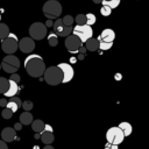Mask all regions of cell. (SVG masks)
<instances>
[{
	"mask_svg": "<svg viewBox=\"0 0 149 149\" xmlns=\"http://www.w3.org/2000/svg\"><path fill=\"white\" fill-rule=\"evenodd\" d=\"M76 61H77V59H76V58H73V57H72V58H71V63H76Z\"/></svg>",
	"mask_w": 149,
	"mask_h": 149,
	"instance_id": "obj_45",
	"label": "cell"
},
{
	"mask_svg": "<svg viewBox=\"0 0 149 149\" xmlns=\"http://www.w3.org/2000/svg\"><path fill=\"white\" fill-rule=\"evenodd\" d=\"M0 21H1V15H0Z\"/></svg>",
	"mask_w": 149,
	"mask_h": 149,
	"instance_id": "obj_47",
	"label": "cell"
},
{
	"mask_svg": "<svg viewBox=\"0 0 149 149\" xmlns=\"http://www.w3.org/2000/svg\"><path fill=\"white\" fill-rule=\"evenodd\" d=\"M57 1H58V0H57Z\"/></svg>",
	"mask_w": 149,
	"mask_h": 149,
	"instance_id": "obj_49",
	"label": "cell"
},
{
	"mask_svg": "<svg viewBox=\"0 0 149 149\" xmlns=\"http://www.w3.org/2000/svg\"><path fill=\"white\" fill-rule=\"evenodd\" d=\"M43 149H54V147H52V146H50V144H45V147H44Z\"/></svg>",
	"mask_w": 149,
	"mask_h": 149,
	"instance_id": "obj_42",
	"label": "cell"
},
{
	"mask_svg": "<svg viewBox=\"0 0 149 149\" xmlns=\"http://www.w3.org/2000/svg\"><path fill=\"white\" fill-rule=\"evenodd\" d=\"M34 137H35V139H40V134H38V133H36V134H35V136H34Z\"/></svg>",
	"mask_w": 149,
	"mask_h": 149,
	"instance_id": "obj_43",
	"label": "cell"
},
{
	"mask_svg": "<svg viewBox=\"0 0 149 149\" xmlns=\"http://www.w3.org/2000/svg\"><path fill=\"white\" fill-rule=\"evenodd\" d=\"M114 78H115V80H121L122 79V74L121 73H115Z\"/></svg>",
	"mask_w": 149,
	"mask_h": 149,
	"instance_id": "obj_41",
	"label": "cell"
},
{
	"mask_svg": "<svg viewBox=\"0 0 149 149\" xmlns=\"http://www.w3.org/2000/svg\"><path fill=\"white\" fill-rule=\"evenodd\" d=\"M0 70H1V64H0Z\"/></svg>",
	"mask_w": 149,
	"mask_h": 149,
	"instance_id": "obj_46",
	"label": "cell"
},
{
	"mask_svg": "<svg viewBox=\"0 0 149 149\" xmlns=\"http://www.w3.org/2000/svg\"><path fill=\"white\" fill-rule=\"evenodd\" d=\"M47 40H48V43H49L50 47H56V45L58 44V36H57L55 33L48 34Z\"/></svg>",
	"mask_w": 149,
	"mask_h": 149,
	"instance_id": "obj_21",
	"label": "cell"
},
{
	"mask_svg": "<svg viewBox=\"0 0 149 149\" xmlns=\"http://www.w3.org/2000/svg\"><path fill=\"white\" fill-rule=\"evenodd\" d=\"M78 52H80V54H85V52H86V48L84 47V44H81V45L79 47V49H78Z\"/></svg>",
	"mask_w": 149,
	"mask_h": 149,
	"instance_id": "obj_38",
	"label": "cell"
},
{
	"mask_svg": "<svg viewBox=\"0 0 149 149\" xmlns=\"http://www.w3.org/2000/svg\"><path fill=\"white\" fill-rule=\"evenodd\" d=\"M31 121H33V115H31V113H29L28 111L23 112V113L20 115V122H21L22 125H30Z\"/></svg>",
	"mask_w": 149,
	"mask_h": 149,
	"instance_id": "obj_20",
	"label": "cell"
},
{
	"mask_svg": "<svg viewBox=\"0 0 149 149\" xmlns=\"http://www.w3.org/2000/svg\"><path fill=\"white\" fill-rule=\"evenodd\" d=\"M74 21L77 24H86V15L85 14H78L76 17H74Z\"/></svg>",
	"mask_w": 149,
	"mask_h": 149,
	"instance_id": "obj_27",
	"label": "cell"
},
{
	"mask_svg": "<svg viewBox=\"0 0 149 149\" xmlns=\"http://www.w3.org/2000/svg\"><path fill=\"white\" fill-rule=\"evenodd\" d=\"M24 69L30 77L38 78L43 76V72L45 70V64H44L43 58L40 55L30 54L24 59Z\"/></svg>",
	"mask_w": 149,
	"mask_h": 149,
	"instance_id": "obj_1",
	"label": "cell"
},
{
	"mask_svg": "<svg viewBox=\"0 0 149 149\" xmlns=\"http://www.w3.org/2000/svg\"><path fill=\"white\" fill-rule=\"evenodd\" d=\"M8 85H9V81L8 79H6L5 77H0V93H5L8 88Z\"/></svg>",
	"mask_w": 149,
	"mask_h": 149,
	"instance_id": "obj_22",
	"label": "cell"
},
{
	"mask_svg": "<svg viewBox=\"0 0 149 149\" xmlns=\"http://www.w3.org/2000/svg\"><path fill=\"white\" fill-rule=\"evenodd\" d=\"M115 38V33L113 29H104L100 34V36L97 38L98 41H104V42H113Z\"/></svg>",
	"mask_w": 149,
	"mask_h": 149,
	"instance_id": "obj_15",
	"label": "cell"
},
{
	"mask_svg": "<svg viewBox=\"0 0 149 149\" xmlns=\"http://www.w3.org/2000/svg\"><path fill=\"white\" fill-rule=\"evenodd\" d=\"M111 12H112V8H109V7L106 6V5H102V7L100 8V13H101V15H104V16H108V15L111 14Z\"/></svg>",
	"mask_w": 149,
	"mask_h": 149,
	"instance_id": "obj_31",
	"label": "cell"
},
{
	"mask_svg": "<svg viewBox=\"0 0 149 149\" xmlns=\"http://www.w3.org/2000/svg\"><path fill=\"white\" fill-rule=\"evenodd\" d=\"M58 66H59V69L62 70V73H63L62 83H69L73 78V74H74L72 66L68 63H61V64H58Z\"/></svg>",
	"mask_w": 149,
	"mask_h": 149,
	"instance_id": "obj_13",
	"label": "cell"
},
{
	"mask_svg": "<svg viewBox=\"0 0 149 149\" xmlns=\"http://www.w3.org/2000/svg\"><path fill=\"white\" fill-rule=\"evenodd\" d=\"M17 48L24 54H30L35 49V40L31 37H23L19 41Z\"/></svg>",
	"mask_w": 149,
	"mask_h": 149,
	"instance_id": "obj_11",
	"label": "cell"
},
{
	"mask_svg": "<svg viewBox=\"0 0 149 149\" xmlns=\"http://www.w3.org/2000/svg\"><path fill=\"white\" fill-rule=\"evenodd\" d=\"M40 139L44 144H50L54 141V129L50 125H44V129L40 133Z\"/></svg>",
	"mask_w": 149,
	"mask_h": 149,
	"instance_id": "obj_12",
	"label": "cell"
},
{
	"mask_svg": "<svg viewBox=\"0 0 149 149\" xmlns=\"http://www.w3.org/2000/svg\"><path fill=\"white\" fill-rule=\"evenodd\" d=\"M85 48L88 51H97L99 49V41L92 36L85 42Z\"/></svg>",
	"mask_w": 149,
	"mask_h": 149,
	"instance_id": "obj_17",
	"label": "cell"
},
{
	"mask_svg": "<svg viewBox=\"0 0 149 149\" xmlns=\"http://www.w3.org/2000/svg\"><path fill=\"white\" fill-rule=\"evenodd\" d=\"M104 1H108V0H104Z\"/></svg>",
	"mask_w": 149,
	"mask_h": 149,
	"instance_id": "obj_48",
	"label": "cell"
},
{
	"mask_svg": "<svg viewBox=\"0 0 149 149\" xmlns=\"http://www.w3.org/2000/svg\"><path fill=\"white\" fill-rule=\"evenodd\" d=\"M14 129H15V130H21V129H22V123H21V122H16V123L14 125Z\"/></svg>",
	"mask_w": 149,
	"mask_h": 149,
	"instance_id": "obj_36",
	"label": "cell"
},
{
	"mask_svg": "<svg viewBox=\"0 0 149 149\" xmlns=\"http://www.w3.org/2000/svg\"><path fill=\"white\" fill-rule=\"evenodd\" d=\"M21 107H23V109H24V111H28V112H29L30 109H33V102H31V101H29V100L22 101Z\"/></svg>",
	"mask_w": 149,
	"mask_h": 149,
	"instance_id": "obj_32",
	"label": "cell"
},
{
	"mask_svg": "<svg viewBox=\"0 0 149 149\" xmlns=\"http://www.w3.org/2000/svg\"><path fill=\"white\" fill-rule=\"evenodd\" d=\"M62 22H63L64 26H72L73 24V17L71 15H65L62 19Z\"/></svg>",
	"mask_w": 149,
	"mask_h": 149,
	"instance_id": "obj_29",
	"label": "cell"
},
{
	"mask_svg": "<svg viewBox=\"0 0 149 149\" xmlns=\"http://www.w3.org/2000/svg\"><path fill=\"white\" fill-rule=\"evenodd\" d=\"M13 114H14V113H13L10 109H8V108H3V109H2V112H1L2 118H3V119H6V120L10 119V118L13 116Z\"/></svg>",
	"mask_w": 149,
	"mask_h": 149,
	"instance_id": "obj_30",
	"label": "cell"
},
{
	"mask_svg": "<svg viewBox=\"0 0 149 149\" xmlns=\"http://www.w3.org/2000/svg\"><path fill=\"white\" fill-rule=\"evenodd\" d=\"M47 27L42 22H34L29 27V35L33 40H42L47 36Z\"/></svg>",
	"mask_w": 149,
	"mask_h": 149,
	"instance_id": "obj_7",
	"label": "cell"
},
{
	"mask_svg": "<svg viewBox=\"0 0 149 149\" xmlns=\"http://www.w3.org/2000/svg\"><path fill=\"white\" fill-rule=\"evenodd\" d=\"M126 136L123 135L122 130L119 127H112L106 133V140L108 143L112 144H120Z\"/></svg>",
	"mask_w": 149,
	"mask_h": 149,
	"instance_id": "obj_8",
	"label": "cell"
},
{
	"mask_svg": "<svg viewBox=\"0 0 149 149\" xmlns=\"http://www.w3.org/2000/svg\"><path fill=\"white\" fill-rule=\"evenodd\" d=\"M0 149H8V146H7L6 142L2 141V140H0Z\"/></svg>",
	"mask_w": 149,
	"mask_h": 149,
	"instance_id": "obj_37",
	"label": "cell"
},
{
	"mask_svg": "<svg viewBox=\"0 0 149 149\" xmlns=\"http://www.w3.org/2000/svg\"><path fill=\"white\" fill-rule=\"evenodd\" d=\"M85 15H86V24L92 26V24H94V23H95L97 17H95V15H94V14H92V13H87V14H85Z\"/></svg>",
	"mask_w": 149,
	"mask_h": 149,
	"instance_id": "obj_26",
	"label": "cell"
},
{
	"mask_svg": "<svg viewBox=\"0 0 149 149\" xmlns=\"http://www.w3.org/2000/svg\"><path fill=\"white\" fill-rule=\"evenodd\" d=\"M31 128H33V130L35 132V133H41L43 129H44V122L42 121V120H33L31 121Z\"/></svg>",
	"mask_w": 149,
	"mask_h": 149,
	"instance_id": "obj_19",
	"label": "cell"
},
{
	"mask_svg": "<svg viewBox=\"0 0 149 149\" xmlns=\"http://www.w3.org/2000/svg\"><path fill=\"white\" fill-rule=\"evenodd\" d=\"M10 100L15 101V102L19 105V107H21V104H22V101H21V99H20V98H17L16 95H13V97H10Z\"/></svg>",
	"mask_w": 149,
	"mask_h": 149,
	"instance_id": "obj_34",
	"label": "cell"
},
{
	"mask_svg": "<svg viewBox=\"0 0 149 149\" xmlns=\"http://www.w3.org/2000/svg\"><path fill=\"white\" fill-rule=\"evenodd\" d=\"M8 81H9V85H8V88H7V91L3 93L6 97H13V95H16V93L19 92V84L17 83H15V81H13V80H10V79H8Z\"/></svg>",
	"mask_w": 149,
	"mask_h": 149,
	"instance_id": "obj_16",
	"label": "cell"
},
{
	"mask_svg": "<svg viewBox=\"0 0 149 149\" xmlns=\"http://www.w3.org/2000/svg\"><path fill=\"white\" fill-rule=\"evenodd\" d=\"M43 78H44V81L49 85H58L62 83V79H63V73H62V70L59 69L58 65L56 66H49V68H45L44 72H43Z\"/></svg>",
	"mask_w": 149,
	"mask_h": 149,
	"instance_id": "obj_2",
	"label": "cell"
},
{
	"mask_svg": "<svg viewBox=\"0 0 149 149\" xmlns=\"http://www.w3.org/2000/svg\"><path fill=\"white\" fill-rule=\"evenodd\" d=\"M9 79L19 84V81H20V76H19L16 72H15V73H10V78H9Z\"/></svg>",
	"mask_w": 149,
	"mask_h": 149,
	"instance_id": "obj_33",
	"label": "cell"
},
{
	"mask_svg": "<svg viewBox=\"0 0 149 149\" xmlns=\"http://www.w3.org/2000/svg\"><path fill=\"white\" fill-rule=\"evenodd\" d=\"M93 2H94V3H100L101 0H93Z\"/></svg>",
	"mask_w": 149,
	"mask_h": 149,
	"instance_id": "obj_44",
	"label": "cell"
},
{
	"mask_svg": "<svg viewBox=\"0 0 149 149\" xmlns=\"http://www.w3.org/2000/svg\"><path fill=\"white\" fill-rule=\"evenodd\" d=\"M17 43H19V40H17L16 35L9 31V34L5 38L1 40V49L7 55L14 54L17 50Z\"/></svg>",
	"mask_w": 149,
	"mask_h": 149,
	"instance_id": "obj_3",
	"label": "cell"
},
{
	"mask_svg": "<svg viewBox=\"0 0 149 149\" xmlns=\"http://www.w3.org/2000/svg\"><path fill=\"white\" fill-rule=\"evenodd\" d=\"M83 44V42L79 40V37H77L76 35L73 34H70L66 36L65 38V42H64V45L65 48L68 49V51H70L71 54H77L78 52V49L79 47Z\"/></svg>",
	"mask_w": 149,
	"mask_h": 149,
	"instance_id": "obj_10",
	"label": "cell"
},
{
	"mask_svg": "<svg viewBox=\"0 0 149 149\" xmlns=\"http://www.w3.org/2000/svg\"><path fill=\"white\" fill-rule=\"evenodd\" d=\"M105 149H119L118 148V144H112V143H106L105 144Z\"/></svg>",
	"mask_w": 149,
	"mask_h": 149,
	"instance_id": "obj_35",
	"label": "cell"
},
{
	"mask_svg": "<svg viewBox=\"0 0 149 149\" xmlns=\"http://www.w3.org/2000/svg\"><path fill=\"white\" fill-rule=\"evenodd\" d=\"M101 2H102V5H106V6H108L109 8H116L118 6H119V3H120V0H108V1H104V0H101Z\"/></svg>",
	"mask_w": 149,
	"mask_h": 149,
	"instance_id": "obj_25",
	"label": "cell"
},
{
	"mask_svg": "<svg viewBox=\"0 0 149 149\" xmlns=\"http://www.w3.org/2000/svg\"><path fill=\"white\" fill-rule=\"evenodd\" d=\"M118 127L122 130V133H123L125 136H129V135L132 134V132H133V127H132V125H130L129 122H126V121L121 122Z\"/></svg>",
	"mask_w": 149,
	"mask_h": 149,
	"instance_id": "obj_18",
	"label": "cell"
},
{
	"mask_svg": "<svg viewBox=\"0 0 149 149\" xmlns=\"http://www.w3.org/2000/svg\"><path fill=\"white\" fill-rule=\"evenodd\" d=\"M113 42H104V41H99V49H101L102 51L108 50L109 48H112Z\"/></svg>",
	"mask_w": 149,
	"mask_h": 149,
	"instance_id": "obj_28",
	"label": "cell"
},
{
	"mask_svg": "<svg viewBox=\"0 0 149 149\" xmlns=\"http://www.w3.org/2000/svg\"><path fill=\"white\" fill-rule=\"evenodd\" d=\"M73 35H76L77 37H79V40L83 42H86L90 37L93 36V30H92V27L88 26V24H76L74 28H72V33Z\"/></svg>",
	"mask_w": 149,
	"mask_h": 149,
	"instance_id": "obj_6",
	"label": "cell"
},
{
	"mask_svg": "<svg viewBox=\"0 0 149 149\" xmlns=\"http://www.w3.org/2000/svg\"><path fill=\"white\" fill-rule=\"evenodd\" d=\"M6 108H8V109H10L13 113H15L20 107H19V105L15 102V101H13V100H10L9 99V101H7V104H6V106H5Z\"/></svg>",
	"mask_w": 149,
	"mask_h": 149,
	"instance_id": "obj_24",
	"label": "cell"
},
{
	"mask_svg": "<svg viewBox=\"0 0 149 149\" xmlns=\"http://www.w3.org/2000/svg\"><path fill=\"white\" fill-rule=\"evenodd\" d=\"M6 104H7V100H6L5 98L0 99V107H5V106H6Z\"/></svg>",
	"mask_w": 149,
	"mask_h": 149,
	"instance_id": "obj_39",
	"label": "cell"
},
{
	"mask_svg": "<svg viewBox=\"0 0 149 149\" xmlns=\"http://www.w3.org/2000/svg\"><path fill=\"white\" fill-rule=\"evenodd\" d=\"M0 64H1V69L7 73H15L20 68V61L13 54L7 55Z\"/></svg>",
	"mask_w": 149,
	"mask_h": 149,
	"instance_id": "obj_4",
	"label": "cell"
},
{
	"mask_svg": "<svg viewBox=\"0 0 149 149\" xmlns=\"http://www.w3.org/2000/svg\"><path fill=\"white\" fill-rule=\"evenodd\" d=\"M52 28H54V33L57 36L61 37H66L68 35H70L72 33V26H64L62 22V19H56V21L52 23Z\"/></svg>",
	"mask_w": 149,
	"mask_h": 149,
	"instance_id": "obj_9",
	"label": "cell"
},
{
	"mask_svg": "<svg viewBox=\"0 0 149 149\" xmlns=\"http://www.w3.org/2000/svg\"><path fill=\"white\" fill-rule=\"evenodd\" d=\"M42 10L45 17L48 15H51L54 19H56L62 14V5L57 0H49L43 5Z\"/></svg>",
	"mask_w": 149,
	"mask_h": 149,
	"instance_id": "obj_5",
	"label": "cell"
},
{
	"mask_svg": "<svg viewBox=\"0 0 149 149\" xmlns=\"http://www.w3.org/2000/svg\"><path fill=\"white\" fill-rule=\"evenodd\" d=\"M9 34V28L6 23H1L0 22V40L5 38L7 35Z\"/></svg>",
	"mask_w": 149,
	"mask_h": 149,
	"instance_id": "obj_23",
	"label": "cell"
},
{
	"mask_svg": "<svg viewBox=\"0 0 149 149\" xmlns=\"http://www.w3.org/2000/svg\"><path fill=\"white\" fill-rule=\"evenodd\" d=\"M52 23H54V22H52L51 20H49V19H48V20H47V22H45L44 24H45V27L48 28V27H52Z\"/></svg>",
	"mask_w": 149,
	"mask_h": 149,
	"instance_id": "obj_40",
	"label": "cell"
},
{
	"mask_svg": "<svg viewBox=\"0 0 149 149\" xmlns=\"http://www.w3.org/2000/svg\"><path fill=\"white\" fill-rule=\"evenodd\" d=\"M1 139L2 141H5L6 143L7 142H13L14 140H16V133H15V129L14 128H10V127H6L2 129L1 132Z\"/></svg>",
	"mask_w": 149,
	"mask_h": 149,
	"instance_id": "obj_14",
	"label": "cell"
}]
</instances>
